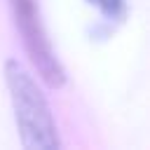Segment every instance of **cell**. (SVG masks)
<instances>
[{
    "instance_id": "cell-3",
    "label": "cell",
    "mask_w": 150,
    "mask_h": 150,
    "mask_svg": "<svg viewBox=\"0 0 150 150\" xmlns=\"http://www.w3.org/2000/svg\"><path fill=\"white\" fill-rule=\"evenodd\" d=\"M103 16H108V19H122L124 14H127V5H124V0H89Z\"/></svg>"
},
{
    "instance_id": "cell-1",
    "label": "cell",
    "mask_w": 150,
    "mask_h": 150,
    "mask_svg": "<svg viewBox=\"0 0 150 150\" xmlns=\"http://www.w3.org/2000/svg\"><path fill=\"white\" fill-rule=\"evenodd\" d=\"M5 80L14 108V120L23 148L28 150H54L59 148L56 124L49 110V103L33 80V75L14 59L5 63Z\"/></svg>"
},
{
    "instance_id": "cell-2",
    "label": "cell",
    "mask_w": 150,
    "mask_h": 150,
    "mask_svg": "<svg viewBox=\"0 0 150 150\" xmlns=\"http://www.w3.org/2000/svg\"><path fill=\"white\" fill-rule=\"evenodd\" d=\"M9 5H12L16 28L21 30L23 47H26L33 66L38 68L40 77L49 87H61L66 82V70H63L61 61L56 59V54L49 45V38L42 28L35 0H9Z\"/></svg>"
}]
</instances>
